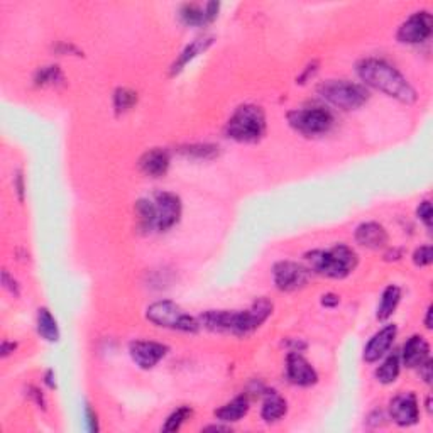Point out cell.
Instances as JSON below:
<instances>
[{"label": "cell", "instance_id": "obj_29", "mask_svg": "<svg viewBox=\"0 0 433 433\" xmlns=\"http://www.w3.org/2000/svg\"><path fill=\"white\" fill-rule=\"evenodd\" d=\"M433 261V253L430 246H422V248L415 250L413 254V262L417 264V266H428V264H432Z\"/></svg>", "mask_w": 433, "mask_h": 433}, {"label": "cell", "instance_id": "obj_25", "mask_svg": "<svg viewBox=\"0 0 433 433\" xmlns=\"http://www.w3.org/2000/svg\"><path fill=\"white\" fill-rule=\"evenodd\" d=\"M34 81L39 86H50L56 85L59 81H63V73L58 67H45L39 68L36 76H34Z\"/></svg>", "mask_w": 433, "mask_h": 433}, {"label": "cell", "instance_id": "obj_17", "mask_svg": "<svg viewBox=\"0 0 433 433\" xmlns=\"http://www.w3.org/2000/svg\"><path fill=\"white\" fill-rule=\"evenodd\" d=\"M400 359L406 367H420L423 362H427L430 359V345L428 342L420 335L410 337L408 340L403 345V352Z\"/></svg>", "mask_w": 433, "mask_h": 433}, {"label": "cell", "instance_id": "obj_28", "mask_svg": "<svg viewBox=\"0 0 433 433\" xmlns=\"http://www.w3.org/2000/svg\"><path fill=\"white\" fill-rule=\"evenodd\" d=\"M181 153L186 156H195V158L200 159H210L219 154V147L212 144H197V146L185 147V149H181Z\"/></svg>", "mask_w": 433, "mask_h": 433}, {"label": "cell", "instance_id": "obj_20", "mask_svg": "<svg viewBox=\"0 0 433 433\" xmlns=\"http://www.w3.org/2000/svg\"><path fill=\"white\" fill-rule=\"evenodd\" d=\"M248 411H249L248 396L241 395L233 398L232 401H229L227 405H224L222 408L216 410L215 417L224 423H232V422H239L242 417L248 415Z\"/></svg>", "mask_w": 433, "mask_h": 433}, {"label": "cell", "instance_id": "obj_15", "mask_svg": "<svg viewBox=\"0 0 433 433\" xmlns=\"http://www.w3.org/2000/svg\"><path fill=\"white\" fill-rule=\"evenodd\" d=\"M219 8L220 4L216 2H209L205 6H200V4H185L180 8V17L186 25H205L216 19Z\"/></svg>", "mask_w": 433, "mask_h": 433}, {"label": "cell", "instance_id": "obj_16", "mask_svg": "<svg viewBox=\"0 0 433 433\" xmlns=\"http://www.w3.org/2000/svg\"><path fill=\"white\" fill-rule=\"evenodd\" d=\"M139 168L146 176L151 178H161L168 173L170 168V154L166 149L154 147V149L146 151L139 159Z\"/></svg>", "mask_w": 433, "mask_h": 433}, {"label": "cell", "instance_id": "obj_18", "mask_svg": "<svg viewBox=\"0 0 433 433\" xmlns=\"http://www.w3.org/2000/svg\"><path fill=\"white\" fill-rule=\"evenodd\" d=\"M356 241L367 249H383L389 237L386 229L378 222L361 224L356 231Z\"/></svg>", "mask_w": 433, "mask_h": 433}, {"label": "cell", "instance_id": "obj_26", "mask_svg": "<svg viewBox=\"0 0 433 433\" xmlns=\"http://www.w3.org/2000/svg\"><path fill=\"white\" fill-rule=\"evenodd\" d=\"M114 103H115V110L119 112V114L131 110V108L137 103V93L129 88H119L115 92Z\"/></svg>", "mask_w": 433, "mask_h": 433}, {"label": "cell", "instance_id": "obj_6", "mask_svg": "<svg viewBox=\"0 0 433 433\" xmlns=\"http://www.w3.org/2000/svg\"><path fill=\"white\" fill-rule=\"evenodd\" d=\"M146 317L151 323L163 328H170V330L195 333L200 328V322L197 318L186 313L180 305L170 300L156 301L147 306Z\"/></svg>", "mask_w": 433, "mask_h": 433}, {"label": "cell", "instance_id": "obj_21", "mask_svg": "<svg viewBox=\"0 0 433 433\" xmlns=\"http://www.w3.org/2000/svg\"><path fill=\"white\" fill-rule=\"evenodd\" d=\"M287 400L283 396H279L276 391L267 393L266 400L262 403V410H261V417L264 422L271 423V422H278L279 418H283L287 415Z\"/></svg>", "mask_w": 433, "mask_h": 433}, {"label": "cell", "instance_id": "obj_33", "mask_svg": "<svg viewBox=\"0 0 433 433\" xmlns=\"http://www.w3.org/2000/svg\"><path fill=\"white\" fill-rule=\"evenodd\" d=\"M14 349H16V344H11V342H4V344H2V356L7 357L8 354L14 352Z\"/></svg>", "mask_w": 433, "mask_h": 433}, {"label": "cell", "instance_id": "obj_23", "mask_svg": "<svg viewBox=\"0 0 433 433\" xmlns=\"http://www.w3.org/2000/svg\"><path fill=\"white\" fill-rule=\"evenodd\" d=\"M37 332L47 342L59 340L58 323H56V318L47 308H39L37 311Z\"/></svg>", "mask_w": 433, "mask_h": 433}, {"label": "cell", "instance_id": "obj_37", "mask_svg": "<svg viewBox=\"0 0 433 433\" xmlns=\"http://www.w3.org/2000/svg\"><path fill=\"white\" fill-rule=\"evenodd\" d=\"M427 328H432V306L427 310V320H425Z\"/></svg>", "mask_w": 433, "mask_h": 433}, {"label": "cell", "instance_id": "obj_7", "mask_svg": "<svg viewBox=\"0 0 433 433\" xmlns=\"http://www.w3.org/2000/svg\"><path fill=\"white\" fill-rule=\"evenodd\" d=\"M318 93L342 110H356L369 100L366 86L349 80H328L318 86Z\"/></svg>", "mask_w": 433, "mask_h": 433}, {"label": "cell", "instance_id": "obj_36", "mask_svg": "<svg viewBox=\"0 0 433 433\" xmlns=\"http://www.w3.org/2000/svg\"><path fill=\"white\" fill-rule=\"evenodd\" d=\"M46 383H47V386H50V388H54V383H53V371H47V374H46Z\"/></svg>", "mask_w": 433, "mask_h": 433}, {"label": "cell", "instance_id": "obj_27", "mask_svg": "<svg viewBox=\"0 0 433 433\" xmlns=\"http://www.w3.org/2000/svg\"><path fill=\"white\" fill-rule=\"evenodd\" d=\"M192 415V410L188 408V406H181V408H178L176 411H173V413L168 417L166 423H164L163 427V432H176L180 430L181 425L186 422V418Z\"/></svg>", "mask_w": 433, "mask_h": 433}, {"label": "cell", "instance_id": "obj_1", "mask_svg": "<svg viewBox=\"0 0 433 433\" xmlns=\"http://www.w3.org/2000/svg\"><path fill=\"white\" fill-rule=\"evenodd\" d=\"M272 313V303L266 298H259L248 310L229 311L210 310L200 317V325L212 332L232 333V335H249L258 330Z\"/></svg>", "mask_w": 433, "mask_h": 433}, {"label": "cell", "instance_id": "obj_14", "mask_svg": "<svg viewBox=\"0 0 433 433\" xmlns=\"http://www.w3.org/2000/svg\"><path fill=\"white\" fill-rule=\"evenodd\" d=\"M398 335L396 325H386L384 328L372 335V339L367 342L366 349H364V361L366 362H378L381 357L386 356V352L391 349L393 342Z\"/></svg>", "mask_w": 433, "mask_h": 433}, {"label": "cell", "instance_id": "obj_2", "mask_svg": "<svg viewBox=\"0 0 433 433\" xmlns=\"http://www.w3.org/2000/svg\"><path fill=\"white\" fill-rule=\"evenodd\" d=\"M356 71L364 83L386 93L388 97L396 98L398 102L413 103L417 100V92L408 83V80L393 64L384 62V59H362V62L357 63Z\"/></svg>", "mask_w": 433, "mask_h": 433}, {"label": "cell", "instance_id": "obj_35", "mask_svg": "<svg viewBox=\"0 0 433 433\" xmlns=\"http://www.w3.org/2000/svg\"><path fill=\"white\" fill-rule=\"evenodd\" d=\"M16 188H17V193H19V198H21V200H23V197H24L23 175H17V185H16Z\"/></svg>", "mask_w": 433, "mask_h": 433}, {"label": "cell", "instance_id": "obj_12", "mask_svg": "<svg viewBox=\"0 0 433 433\" xmlns=\"http://www.w3.org/2000/svg\"><path fill=\"white\" fill-rule=\"evenodd\" d=\"M389 413L395 423L401 427H410L418 423L420 408L418 400L413 393H401L389 403Z\"/></svg>", "mask_w": 433, "mask_h": 433}, {"label": "cell", "instance_id": "obj_11", "mask_svg": "<svg viewBox=\"0 0 433 433\" xmlns=\"http://www.w3.org/2000/svg\"><path fill=\"white\" fill-rule=\"evenodd\" d=\"M129 352H131L132 361L141 367V369H153L158 366L159 361H163L168 354L166 345L159 344V342H147V340H136L129 345Z\"/></svg>", "mask_w": 433, "mask_h": 433}, {"label": "cell", "instance_id": "obj_10", "mask_svg": "<svg viewBox=\"0 0 433 433\" xmlns=\"http://www.w3.org/2000/svg\"><path fill=\"white\" fill-rule=\"evenodd\" d=\"M433 19L432 14L427 11L415 12L413 16L408 17L398 29V41L405 42V45H418V42L427 41L432 36Z\"/></svg>", "mask_w": 433, "mask_h": 433}, {"label": "cell", "instance_id": "obj_24", "mask_svg": "<svg viewBox=\"0 0 433 433\" xmlns=\"http://www.w3.org/2000/svg\"><path fill=\"white\" fill-rule=\"evenodd\" d=\"M400 369H401L400 354H391V356L384 359V362L376 369V378H378L379 383L391 384L395 383L398 376H400Z\"/></svg>", "mask_w": 433, "mask_h": 433}, {"label": "cell", "instance_id": "obj_34", "mask_svg": "<svg viewBox=\"0 0 433 433\" xmlns=\"http://www.w3.org/2000/svg\"><path fill=\"white\" fill-rule=\"evenodd\" d=\"M330 296H332V294H325V296H323L322 303H323L325 306H335L337 303H339V298L333 296V300H330Z\"/></svg>", "mask_w": 433, "mask_h": 433}, {"label": "cell", "instance_id": "obj_5", "mask_svg": "<svg viewBox=\"0 0 433 433\" xmlns=\"http://www.w3.org/2000/svg\"><path fill=\"white\" fill-rule=\"evenodd\" d=\"M225 132L237 142H255L266 132V117L261 107L241 105L229 119Z\"/></svg>", "mask_w": 433, "mask_h": 433}, {"label": "cell", "instance_id": "obj_9", "mask_svg": "<svg viewBox=\"0 0 433 433\" xmlns=\"http://www.w3.org/2000/svg\"><path fill=\"white\" fill-rule=\"evenodd\" d=\"M311 275L310 267L293 261H279L272 267V279L279 291H296L306 287Z\"/></svg>", "mask_w": 433, "mask_h": 433}, {"label": "cell", "instance_id": "obj_3", "mask_svg": "<svg viewBox=\"0 0 433 433\" xmlns=\"http://www.w3.org/2000/svg\"><path fill=\"white\" fill-rule=\"evenodd\" d=\"M136 212L144 231L164 232L178 224L181 216V200L175 193L158 192L137 200Z\"/></svg>", "mask_w": 433, "mask_h": 433}, {"label": "cell", "instance_id": "obj_13", "mask_svg": "<svg viewBox=\"0 0 433 433\" xmlns=\"http://www.w3.org/2000/svg\"><path fill=\"white\" fill-rule=\"evenodd\" d=\"M287 376L289 383L296 386H311L318 381L317 371L301 354L289 352L287 359Z\"/></svg>", "mask_w": 433, "mask_h": 433}, {"label": "cell", "instance_id": "obj_32", "mask_svg": "<svg viewBox=\"0 0 433 433\" xmlns=\"http://www.w3.org/2000/svg\"><path fill=\"white\" fill-rule=\"evenodd\" d=\"M2 283H4V287H6L12 294H17V293H19V289H17V283H16L14 279H11V276H8V272H7V271H4V275H2Z\"/></svg>", "mask_w": 433, "mask_h": 433}, {"label": "cell", "instance_id": "obj_4", "mask_svg": "<svg viewBox=\"0 0 433 433\" xmlns=\"http://www.w3.org/2000/svg\"><path fill=\"white\" fill-rule=\"evenodd\" d=\"M310 270L327 278L342 279L357 267V254L349 246L337 244L330 249H315L305 254Z\"/></svg>", "mask_w": 433, "mask_h": 433}, {"label": "cell", "instance_id": "obj_8", "mask_svg": "<svg viewBox=\"0 0 433 433\" xmlns=\"http://www.w3.org/2000/svg\"><path fill=\"white\" fill-rule=\"evenodd\" d=\"M288 122L294 131L305 136H320L328 132L333 125V115L325 107L300 108L288 114Z\"/></svg>", "mask_w": 433, "mask_h": 433}, {"label": "cell", "instance_id": "obj_30", "mask_svg": "<svg viewBox=\"0 0 433 433\" xmlns=\"http://www.w3.org/2000/svg\"><path fill=\"white\" fill-rule=\"evenodd\" d=\"M417 214H418V219L422 220V222L425 224L428 229H430V225H432V203L428 200L420 203Z\"/></svg>", "mask_w": 433, "mask_h": 433}, {"label": "cell", "instance_id": "obj_19", "mask_svg": "<svg viewBox=\"0 0 433 433\" xmlns=\"http://www.w3.org/2000/svg\"><path fill=\"white\" fill-rule=\"evenodd\" d=\"M212 42H214V37H198L195 39V41L192 42V45H188L183 50V53L180 54V58L176 59L175 64L171 67V75H178V73L183 70V68L188 64L192 59L197 58L198 54L205 53L207 50H209Z\"/></svg>", "mask_w": 433, "mask_h": 433}, {"label": "cell", "instance_id": "obj_31", "mask_svg": "<svg viewBox=\"0 0 433 433\" xmlns=\"http://www.w3.org/2000/svg\"><path fill=\"white\" fill-rule=\"evenodd\" d=\"M85 418H86V425H88L90 432H97L98 425H97V415H95V411L90 408L88 405H86L85 408Z\"/></svg>", "mask_w": 433, "mask_h": 433}, {"label": "cell", "instance_id": "obj_22", "mask_svg": "<svg viewBox=\"0 0 433 433\" xmlns=\"http://www.w3.org/2000/svg\"><path fill=\"white\" fill-rule=\"evenodd\" d=\"M401 300V289L396 287V284H389V287L384 289L383 294H381V301L378 306V313L376 317L378 320H386L395 313L396 306L400 305Z\"/></svg>", "mask_w": 433, "mask_h": 433}]
</instances>
